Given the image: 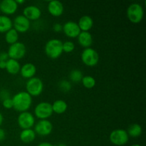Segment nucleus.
Returning <instances> with one entry per match:
<instances>
[{"label": "nucleus", "instance_id": "nucleus-1", "mask_svg": "<svg viewBox=\"0 0 146 146\" xmlns=\"http://www.w3.org/2000/svg\"><path fill=\"white\" fill-rule=\"evenodd\" d=\"M11 99L13 101V108L20 113L28 111L32 104V97L27 91L17 93Z\"/></svg>", "mask_w": 146, "mask_h": 146}, {"label": "nucleus", "instance_id": "nucleus-2", "mask_svg": "<svg viewBox=\"0 0 146 146\" xmlns=\"http://www.w3.org/2000/svg\"><path fill=\"white\" fill-rule=\"evenodd\" d=\"M63 42L58 38H52L48 41L44 47L45 54L51 59L59 58L63 54Z\"/></svg>", "mask_w": 146, "mask_h": 146}, {"label": "nucleus", "instance_id": "nucleus-3", "mask_svg": "<svg viewBox=\"0 0 146 146\" xmlns=\"http://www.w3.org/2000/svg\"><path fill=\"white\" fill-rule=\"evenodd\" d=\"M126 15L131 23L139 24L143 19L144 9L138 3H133L127 9Z\"/></svg>", "mask_w": 146, "mask_h": 146}, {"label": "nucleus", "instance_id": "nucleus-4", "mask_svg": "<svg viewBox=\"0 0 146 146\" xmlns=\"http://www.w3.org/2000/svg\"><path fill=\"white\" fill-rule=\"evenodd\" d=\"M82 62L89 67L95 66L99 61L98 53L93 48H86L82 51L81 55Z\"/></svg>", "mask_w": 146, "mask_h": 146}, {"label": "nucleus", "instance_id": "nucleus-5", "mask_svg": "<svg viewBox=\"0 0 146 146\" xmlns=\"http://www.w3.org/2000/svg\"><path fill=\"white\" fill-rule=\"evenodd\" d=\"M27 92L32 96H38L41 95L44 90L43 81L37 77H33L27 81L26 84Z\"/></svg>", "mask_w": 146, "mask_h": 146}, {"label": "nucleus", "instance_id": "nucleus-6", "mask_svg": "<svg viewBox=\"0 0 146 146\" xmlns=\"http://www.w3.org/2000/svg\"><path fill=\"white\" fill-rule=\"evenodd\" d=\"M109 140L112 144L115 145H124L128 142L129 136L125 130L115 129L110 133Z\"/></svg>", "mask_w": 146, "mask_h": 146}, {"label": "nucleus", "instance_id": "nucleus-7", "mask_svg": "<svg viewBox=\"0 0 146 146\" xmlns=\"http://www.w3.org/2000/svg\"><path fill=\"white\" fill-rule=\"evenodd\" d=\"M53 113L51 104L48 102H40L34 108V115L40 120H47Z\"/></svg>", "mask_w": 146, "mask_h": 146}, {"label": "nucleus", "instance_id": "nucleus-8", "mask_svg": "<svg viewBox=\"0 0 146 146\" xmlns=\"http://www.w3.org/2000/svg\"><path fill=\"white\" fill-rule=\"evenodd\" d=\"M27 53V47L25 44L21 42H17L10 45L7 54L9 58L18 61L19 59L24 58Z\"/></svg>", "mask_w": 146, "mask_h": 146}, {"label": "nucleus", "instance_id": "nucleus-9", "mask_svg": "<svg viewBox=\"0 0 146 146\" xmlns=\"http://www.w3.org/2000/svg\"><path fill=\"white\" fill-rule=\"evenodd\" d=\"M17 123L22 130L31 129L35 124V118L32 113L26 111L20 113L17 118Z\"/></svg>", "mask_w": 146, "mask_h": 146}, {"label": "nucleus", "instance_id": "nucleus-10", "mask_svg": "<svg viewBox=\"0 0 146 146\" xmlns=\"http://www.w3.org/2000/svg\"><path fill=\"white\" fill-rule=\"evenodd\" d=\"M34 132L41 136H46L51 133L53 125L48 120H40L34 125Z\"/></svg>", "mask_w": 146, "mask_h": 146}, {"label": "nucleus", "instance_id": "nucleus-11", "mask_svg": "<svg viewBox=\"0 0 146 146\" xmlns=\"http://www.w3.org/2000/svg\"><path fill=\"white\" fill-rule=\"evenodd\" d=\"M13 23L14 29L19 33H25L29 29L30 21L24 15H18L14 18Z\"/></svg>", "mask_w": 146, "mask_h": 146}, {"label": "nucleus", "instance_id": "nucleus-12", "mask_svg": "<svg viewBox=\"0 0 146 146\" xmlns=\"http://www.w3.org/2000/svg\"><path fill=\"white\" fill-rule=\"evenodd\" d=\"M64 34L69 38H77L81 33L78 24L75 21H68L63 25V29Z\"/></svg>", "mask_w": 146, "mask_h": 146}, {"label": "nucleus", "instance_id": "nucleus-13", "mask_svg": "<svg viewBox=\"0 0 146 146\" xmlns=\"http://www.w3.org/2000/svg\"><path fill=\"white\" fill-rule=\"evenodd\" d=\"M18 4L15 0H3L0 1V11L7 15H12L17 11Z\"/></svg>", "mask_w": 146, "mask_h": 146}, {"label": "nucleus", "instance_id": "nucleus-14", "mask_svg": "<svg viewBox=\"0 0 146 146\" xmlns=\"http://www.w3.org/2000/svg\"><path fill=\"white\" fill-rule=\"evenodd\" d=\"M23 15L30 21L38 20L41 16V11L38 7L34 5H30L26 7L23 10Z\"/></svg>", "mask_w": 146, "mask_h": 146}, {"label": "nucleus", "instance_id": "nucleus-15", "mask_svg": "<svg viewBox=\"0 0 146 146\" xmlns=\"http://www.w3.org/2000/svg\"><path fill=\"white\" fill-rule=\"evenodd\" d=\"M48 13L54 17H58L64 13V7L62 3L58 0L49 1L48 4Z\"/></svg>", "mask_w": 146, "mask_h": 146}, {"label": "nucleus", "instance_id": "nucleus-16", "mask_svg": "<svg viewBox=\"0 0 146 146\" xmlns=\"http://www.w3.org/2000/svg\"><path fill=\"white\" fill-rule=\"evenodd\" d=\"M19 72L23 78L30 79V78L34 77V76L36 75V67L35 66L34 64H31V63H27L21 67Z\"/></svg>", "mask_w": 146, "mask_h": 146}, {"label": "nucleus", "instance_id": "nucleus-17", "mask_svg": "<svg viewBox=\"0 0 146 146\" xmlns=\"http://www.w3.org/2000/svg\"><path fill=\"white\" fill-rule=\"evenodd\" d=\"M78 44L84 48H90L93 44V36L89 31H81L77 37Z\"/></svg>", "mask_w": 146, "mask_h": 146}, {"label": "nucleus", "instance_id": "nucleus-18", "mask_svg": "<svg viewBox=\"0 0 146 146\" xmlns=\"http://www.w3.org/2000/svg\"><path fill=\"white\" fill-rule=\"evenodd\" d=\"M81 31H89L94 26V20L90 16L84 15L77 23Z\"/></svg>", "mask_w": 146, "mask_h": 146}, {"label": "nucleus", "instance_id": "nucleus-19", "mask_svg": "<svg viewBox=\"0 0 146 146\" xmlns=\"http://www.w3.org/2000/svg\"><path fill=\"white\" fill-rule=\"evenodd\" d=\"M6 70L7 72L11 75H16L18 73H19L21 69V66L18 61L11 58H9L7 61V65H6Z\"/></svg>", "mask_w": 146, "mask_h": 146}, {"label": "nucleus", "instance_id": "nucleus-20", "mask_svg": "<svg viewBox=\"0 0 146 146\" xmlns=\"http://www.w3.org/2000/svg\"><path fill=\"white\" fill-rule=\"evenodd\" d=\"M20 140L24 143H30L36 138V133L32 128L22 130L19 135Z\"/></svg>", "mask_w": 146, "mask_h": 146}, {"label": "nucleus", "instance_id": "nucleus-21", "mask_svg": "<svg viewBox=\"0 0 146 146\" xmlns=\"http://www.w3.org/2000/svg\"><path fill=\"white\" fill-rule=\"evenodd\" d=\"M53 112L56 114H63L66 111L68 105L64 100H56L51 104Z\"/></svg>", "mask_w": 146, "mask_h": 146}, {"label": "nucleus", "instance_id": "nucleus-22", "mask_svg": "<svg viewBox=\"0 0 146 146\" xmlns=\"http://www.w3.org/2000/svg\"><path fill=\"white\" fill-rule=\"evenodd\" d=\"M13 23L11 19L6 15H0V33H6L12 29Z\"/></svg>", "mask_w": 146, "mask_h": 146}, {"label": "nucleus", "instance_id": "nucleus-23", "mask_svg": "<svg viewBox=\"0 0 146 146\" xmlns=\"http://www.w3.org/2000/svg\"><path fill=\"white\" fill-rule=\"evenodd\" d=\"M126 131L128 133V136H131L132 138H138V137L141 136L142 134L143 129L140 124L133 123L128 127Z\"/></svg>", "mask_w": 146, "mask_h": 146}, {"label": "nucleus", "instance_id": "nucleus-24", "mask_svg": "<svg viewBox=\"0 0 146 146\" xmlns=\"http://www.w3.org/2000/svg\"><path fill=\"white\" fill-rule=\"evenodd\" d=\"M19 33L14 29H11L7 32L5 33V41L7 44H14L18 42Z\"/></svg>", "mask_w": 146, "mask_h": 146}, {"label": "nucleus", "instance_id": "nucleus-25", "mask_svg": "<svg viewBox=\"0 0 146 146\" xmlns=\"http://www.w3.org/2000/svg\"><path fill=\"white\" fill-rule=\"evenodd\" d=\"M82 84L85 88H88V89H91L95 87L96 84V79L91 76H85L83 77L82 80H81Z\"/></svg>", "mask_w": 146, "mask_h": 146}, {"label": "nucleus", "instance_id": "nucleus-26", "mask_svg": "<svg viewBox=\"0 0 146 146\" xmlns=\"http://www.w3.org/2000/svg\"><path fill=\"white\" fill-rule=\"evenodd\" d=\"M84 75L81 71L78 69H74L70 72L69 74V78L72 82L78 83L81 82Z\"/></svg>", "mask_w": 146, "mask_h": 146}, {"label": "nucleus", "instance_id": "nucleus-27", "mask_svg": "<svg viewBox=\"0 0 146 146\" xmlns=\"http://www.w3.org/2000/svg\"><path fill=\"white\" fill-rule=\"evenodd\" d=\"M58 86L59 90H61L62 92L67 93L71 91V88H72V86H71V83L68 81H66V80H61V81H59L58 84Z\"/></svg>", "mask_w": 146, "mask_h": 146}, {"label": "nucleus", "instance_id": "nucleus-28", "mask_svg": "<svg viewBox=\"0 0 146 146\" xmlns=\"http://www.w3.org/2000/svg\"><path fill=\"white\" fill-rule=\"evenodd\" d=\"M63 52L65 53H71L74 51V48H75V44L74 42L71 41H67L63 43Z\"/></svg>", "mask_w": 146, "mask_h": 146}, {"label": "nucleus", "instance_id": "nucleus-29", "mask_svg": "<svg viewBox=\"0 0 146 146\" xmlns=\"http://www.w3.org/2000/svg\"><path fill=\"white\" fill-rule=\"evenodd\" d=\"M2 105L6 109H11L13 108V101L11 98L2 101Z\"/></svg>", "mask_w": 146, "mask_h": 146}, {"label": "nucleus", "instance_id": "nucleus-30", "mask_svg": "<svg viewBox=\"0 0 146 146\" xmlns=\"http://www.w3.org/2000/svg\"><path fill=\"white\" fill-rule=\"evenodd\" d=\"M9 98L10 94L9 92V91H7V90H2V91H0V98H1L2 101Z\"/></svg>", "mask_w": 146, "mask_h": 146}, {"label": "nucleus", "instance_id": "nucleus-31", "mask_svg": "<svg viewBox=\"0 0 146 146\" xmlns=\"http://www.w3.org/2000/svg\"><path fill=\"white\" fill-rule=\"evenodd\" d=\"M63 29V26L61 25L59 23H56L53 25V30H54L55 32H60V31H62Z\"/></svg>", "mask_w": 146, "mask_h": 146}, {"label": "nucleus", "instance_id": "nucleus-32", "mask_svg": "<svg viewBox=\"0 0 146 146\" xmlns=\"http://www.w3.org/2000/svg\"><path fill=\"white\" fill-rule=\"evenodd\" d=\"M9 56L7 52L0 53V61H7L9 59Z\"/></svg>", "mask_w": 146, "mask_h": 146}, {"label": "nucleus", "instance_id": "nucleus-33", "mask_svg": "<svg viewBox=\"0 0 146 146\" xmlns=\"http://www.w3.org/2000/svg\"><path fill=\"white\" fill-rule=\"evenodd\" d=\"M5 136H6L5 131H4V129L0 128V141H4V138H5Z\"/></svg>", "mask_w": 146, "mask_h": 146}, {"label": "nucleus", "instance_id": "nucleus-34", "mask_svg": "<svg viewBox=\"0 0 146 146\" xmlns=\"http://www.w3.org/2000/svg\"><path fill=\"white\" fill-rule=\"evenodd\" d=\"M37 146H54L53 144L50 143H48V142H43V143H41L40 144H38Z\"/></svg>", "mask_w": 146, "mask_h": 146}, {"label": "nucleus", "instance_id": "nucleus-35", "mask_svg": "<svg viewBox=\"0 0 146 146\" xmlns=\"http://www.w3.org/2000/svg\"><path fill=\"white\" fill-rule=\"evenodd\" d=\"M7 61H0V68L1 69H5Z\"/></svg>", "mask_w": 146, "mask_h": 146}, {"label": "nucleus", "instance_id": "nucleus-36", "mask_svg": "<svg viewBox=\"0 0 146 146\" xmlns=\"http://www.w3.org/2000/svg\"><path fill=\"white\" fill-rule=\"evenodd\" d=\"M15 1H16V3L18 4V6H19V4H23L25 3V1H24V0H15Z\"/></svg>", "mask_w": 146, "mask_h": 146}, {"label": "nucleus", "instance_id": "nucleus-37", "mask_svg": "<svg viewBox=\"0 0 146 146\" xmlns=\"http://www.w3.org/2000/svg\"><path fill=\"white\" fill-rule=\"evenodd\" d=\"M3 121H4V117H3V115L1 114V113L0 112V126L3 123Z\"/></svg>", "mask_w": 146, "mask_h": 146}, {"label": "nucleus", "instance_id": "nucleus-38", "mask_svg": "<svg viewBox=\"0 0 146 146\" xmlns=\"http://www.w3.org/2000/svg\"><path fill=\"white\" fill-rule=\"evenodd\" d=\"M57 146H66V145L65 144H64V143H60V144H58V145Z\"/></svg>", "mask_w": 146, "mask_h": 146}, {"label": "nucleus", "instance_id": "nucleus-39", "mask_svg": "<svg viewBox=\"0 0 146 146\" xmlns=\"http://www.w3.org/2000/svg\"><path fill=\"white\" fill-rule=\"evenodd\" d=\"M131 146H141V145H139V144H133V145H132Z\"/></svg>", "mask_w": 146, "mask_h": 146}]
</instances>
